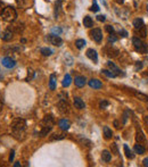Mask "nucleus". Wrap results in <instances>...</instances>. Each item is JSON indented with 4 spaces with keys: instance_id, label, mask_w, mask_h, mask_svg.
I'll return each mask as SVG.
<instances>
[{
    "instance_id": "nucleus-1",
    "label": "nucleus",
    "mask_w": 148,
    "mask_h": 167,
    "mask_svg": "<svg viewBox=\"0 0 148 167\" xmlns=\"http://www.w3.org/2000/svg\"><path fill=\"white\" fill-rule=\"evenodd\" d=\"M25 129H26V122L23 118H16V119L13 121V123H12V130H13V133H14L15 137L24 134Z\"/></svg>"
},
{
    "instance_id": "nucleus-2",
    "label": "nucleus",
    "mask_w": 148,
    "mask_h": 167,
    "mask_svg": "<svg viewBox=\"0 0 148 167\" xmlns=\"http://www.w3.org/2000/svg\"><path fill=\"white\" fill-rule=\"evenodd\" d=\"M1 16H2V20H4V21L13 23L15 20H16V17H17V13H16V10H15L14 7L7 6V7H5Z\"/></svg>"
},
{
    "instance_id": "nucleus-3",
    "label": "nucleus",
    "mask_w": 148,
    "mask_h": 167,
    "mask_svg": "<svg viewBox=\"0 0 148 167\" xmlns=\"http://www.w3.org/2000/svg\"><path fill=\"white\" fill-rule=\"evenodd\" d=\"M132 43H133V47H134L136 51L141 52V53H147L148 52V44H146L145 42H142V40H141L140 38L134 36L132 39Z\"/></svg>"
},
{
    "instance_id": "nucleus-4",
    "label": "nucleus",
    "mask_w": 148,
    "mask_h": 167,
    "mask_svg": "<svg viewBox=\"0 0 148 167\" xmlns=\"http://www.w3.org/2000/svg\"><path fill=\"white\" fill-rule=\"evenodd\" d=\"M104 52L106 53V56H108L110 58H115L118 57V53H120V50L116 49L115 47H113L111 44H107L105 48H104Z\"/></svg>"
},
{
    "instance_id": "nucleus-5",
    "label": "nucleus",
    "mask_w": 148,
    "mask_h": 167,
    "mask_svg": "<svg viewBox=\"0 0 148 167\" xmlns=\"http://www.w3.org/2000/svg\"><path fill=\"white\" fill-rule=\"evenodd\" d=\"M89 34H90V38H91L94 41H96L97 43H100V42H102V40H103V32H102L100 29L91 30Z\"/></svg>"
},
{
    "instance_id": "nucleus-6",
    "label": "nucleus",
    "mask_w": 148,
    "mask_h": 167,
    "mask_svg": "<svg viewBox=\"0 0 148 167\" xmlns=\"http://www.w3.org/2000/svg\"><path fill=\"white\" fill-rule=\"evenodd\" d=\"M57 108H58L59 113L65 115V114H68L70 113V106H68V102L67 100H64V99H60L57 103Z\"/></svg>"
},
{
    "instance_id": "nucleus-7",
    "label": "nucleus",
    "mask_w": 148,
    "mask_h": 167,
    "mask_svg": "<svg viewBox=\"0 0 148 167\" xmlns=\"http://www.w3.org/2000/svg\"><path fill=\"white\" fill-rule=\"evenodd\" d=\"M46 39H47V41H48L49 43L52 44V46H56V47H60V46L63 44L62 38H59V36L56 35V34H50V35L47 36Z\"/></svg>"
},
{
    "instance_id": "nucleus-8",
    "label": "nucleus",
    "mask_w": 148,
    "mask_h": 167,
    "mask_svg": "<svg viewBox=\"0 0 148 167\" xmlns=\"http://www.w3.org/2000/svg\"><path fill=\"white\" fill-rule=\"evenodd\" d=\"M107 67L110 68V71H111L113 74H115L116 76H124V73L122 72L120 68H118V66L115 65L114 63H112V61H107Z\"/></svg>"
},
{
    "instance_id": "nucleus-9",
    "label": "nucleus",
    "mask_w": 148,
    "mask_h": 167,
    "mask_svg": "<svg viewBox=\"0 0 148 167\" xmlns=\"http://www.w3.org/2000/svg\"><path fill=\"white\" fill-rule=\"evenodd\" d=\"M2 65L5 66L6 68H14L15 66H16V61H15L13 58H10V57H5V58H2Z\"/></svg>"
},
{
    "instance_id": "nucleus-10",
    "label": "nucleus",
    "mask_w": 148,
    "mask_h": 167,
    "mask_svg": "<svg viewBox=\"0 0 148 167\" xmlns=\"http://www.w3.org/2000/svg\"><path fill=\"white\" fill-rule=\"evenodd\" d=\"M136 140H137V142L138 143H140V145H146V142H147V140H146V137H145V134L142 133L140 129H138L137 130V133H136Z\"/></svg>"
},
{
    "instance_id": "nucleus-11",
    "label": "nucleus",
    "mask_w": 148,
    "mask_h": 167,
    "mask_svg": "<svg viewBox=\"0 0 148 167\" xmlns=\"http://www.w3.org/2000/svg\"><path fill=\"white\" fill-rule=\"evenodd\" d=\"M1 39L4 41H6V42L13 40V31L10 29H6L5 31H2L1 32Z\"/></svg>"
},
{
    "instance_id": "nucleus-12",
    "label": "nucleus",
    "mask_w": 148,
    "mask_h": 167,
    "mask_svg": "<svg viewBox=\"0 0 148 167\" xmlns=\"http://www.w3.org/2000/svg\"><path fill=\"white\" fill-rule=\"evenodd\" d=\"M130 92H132V95L137 98V99H139L141 101H148V95H144V93H141V92H138V91H136L134 89H130Z\"/></svg>"
},
{
    "instance_id": "nucleus-13",
    "label": "nucleus",
    "mask_w": 148,
    "mask_h": 167,
    "mask_svg": "<svg viewBox=\"0 0 148 167\" xmlns=\"http://www.w3.org/2000/svg\"><path fill=\"white\" fill-rule=\"evenodd\" d=\"M74 83H75V85H76L78 87H83L84 85H86V83H87V79H86L84 76L79 75V76H76V77H75Z\"/></svg>"
},
{
    "instance_id": "nucleus-14",
    "label": "nucleus",
    "mask_w": 148,
    "mask_h": 167,
    "mask_svg": "<svg viewBox=\"0 0 148 167\" xmlns=\"http://www.w3.org/2000/svg\"><path fill=\"white\" fill-rule=\"evenodd\" d=\"M58 126L60 127V130H63V131H67L68 129H70V126H71V123H70V121L66 119V118H63V119H60L58 122Z\"/></svg>"
},
{
    "instance_id": "nucleus-15",
    "label": "nucleus",
    "mask_w": 148,
    "mask_h": 167,
    "mask_svg": "<svg viewBox=\"0 0 148 167\" xmlns=\"http://www.w3.org/2000/svg\"><path fill=\"white\" fill-rule=\"evenodd\" d=\"M89 87H92V89H102L103 83H102V81L97 80V79H91L89 81Z\"/></svg>"
},
{
    "instance_id": "nucleus-16",
    "label": "nucleus",
    "mask_w": 148,
    "mask_h": 167,
    "mask_svg": "<svg viewBox=\"0 0 148 167\" xmlns=\"http://www.w3.org/2000/svg\"><path fill=\"white\" fill-rule=\"evenodd\" d=\"M87 57L89 59H91L92 61H95V63L98 60V55H97V51L95 49H88L87 50Z\"/></svg>"
},
{
    "instance_id": "nucleus-17",
    "label": "nucleus",
    "mask_w": 148,
    "mask_h": 167,
    "mask_svg": "<svg viewBox=\"0 0 148 167\" xmlns=\"http://www.w3.org/2000/svg\"><path fill=\"white\" fill-rule=\"evenodd\" d=\"M74 106H75V108H78V109H83L86 107V103H84V101L82 100L81 98L75 97V98H74Z\"/></svg>"
},
{
    "instance_id": "nucleus-18",
    "label": "nucleus",
    "mask_w": 148,
    "mask_h": 167,
    "mask_svg": "<svg viewBox=\"0 0 148 167\" xmlns=\"http://www.w3.org/2000/svg\"><path fill=\"white\" fill-rule=\"evenodd\" d=\"M42 125L46 126H52L54 125V117L52 115H47L44 116V118L42 119Z\"/></svg>"
},
{
    "instance_id": "nucleus-19",
    "label": "nucleus",
    "mask_w": 148,
    "mask_h": 167,
    "mask_svg": "<svg viewBox=\"0 0 148 167\" xmlns=\"http://www.w3.org/2000/svg\"><path fill=\"white\" fill-rule=\"evenodd\" d=\"M133 150H134V153H138V155H142V153H145V151H146V148L142 145L137 142V145H134V147H133Z\"/></svg>"
},
{
    "instance_id": "nucleus-20",
    "label": "nucleus",
    "mask_w": 148,
    "mask_h": 167,
    "mask_svg": "<svg viewBox=\"0 0 148 167\" xmlns=\"http://www.w3.org/2000/svg\"><path fill=\"white\" fill-rule=\"evenodd\" d=\"M123 150H124V153H126V158H129V159H133V158H134V155H133L132 150L128 147V145H123Z\"/></svg>"
},
{
    "instance_id": "nucleus-21",
    "label": "nucleus",
    "mask_w": 148,
    "mask_h": 167,
    "mask_svg": "<svg viewBox=\"0 0 148 167\" xmlns=\"http://www.w3.org/2000/svg\"><path fill=\"white\" fill-rule=\"evenodd\" d=\"M102 159L105 163H110L112 159V153L108 150H104L103 153H102Z\"/></svg>"
},
{
    "instance_id": "nucleus-22",
    "label": "nucleus",
    "mask_w": 148,
    "mask_h": 167,
    "mask_svg": "<svg viewBox=\"0 0 148 167\" xmlns=\"http://www.w3.org/2000/svg\"><path fill=\"white\" fill-rule=\"evenodd\" d=\"M103 132H104V137H105V139H106V140H110V139H112V137H113V131H112L108 126H104Z\"/></svg>"
},
{
    "instance_id": "nucleus-23",
    "label": "nucleus",
    "mask_w": 148,
    "mask_h": 167,
    "mask_svg": "<svg viewBox=\"0 0 148 167\" xmlns=\"http://www.w3.org/2000/svg\"><path fill=\"white\" fill-rule=\"evenodd\" d=\"M83 25H84L86 27H88V29H90L91 26H94V21H92V18H91L90 16H84V18H83Z\"/></svg>"
},
{
    "instance_id": "nucleus-24",
    "label": "nucleus",
    "mask_w": 148,
    "mask_h": 167,
    "mask_svg": "<svg viewBox=\"0 0 148 167\" xmlns=\"http://www.w3.org/2000/svg\"><path fill=\"white\" fill-rule=\"evenodd\" d=\"M71 82H72V77H71V75H70V74H66V75L64 76V79H63L62 85H63V87H67L70 84H71Z\"/></svg>"
},
{
    "instance_id": "nucleus-25",
    "label": "nucleus",
    "mask_w": 148,
    "mask_h": 167,
    "mask_svg": "<svg viewBox=\"0 0 148 167\" xmlns=\"http://www.w3.org/2000/svg\"><path fill=\"white\" fill-rule=\"evenodd\" d=\"M133 26H134V29L136 30H139V29H141V27H144V26H145L144 21H142L141 18H136V20L133 21Z\"/></svg>"
},
{
    "instance_id": "nucleus-26",
    "label": "nucleus",
    "mask_w": 148,
    "mask_h": 167,
    "mask_svg": "<svg viewBox=\"0 0 148 167\" xmlns=\"http://www.w3.org/2000/svg\"><path fill=\"white\" fill-rule=\"evenodd\" d=\"M136 34H139L138 38H141V39L146 38V36H147V30H146V26H144V27H141V29H139V30H136Z\"/></svg>"
},
{
    "instance_id": "nucleus-27",
    "label": "nucleus",
    "mask_w": 148,
    "mask_h": 167,
    "mask_svg": "<svg viewBox=\"0 0 148 167\" xmlns=\"http://www.w3.org/2000/svg\"><path fill=\"white\" fill-rule=\"evenodd\" d=\"M52 126H46V125H42V129H41V131H40V137H46L49 132L52 131Z\"/></svg>"
},
{
    "instance_id": "nucleus-28",
    "label": "nucleus",
    "mask_w": 148,
    "mask_h": 167,
    "mask_svg": "<svg viewBox=\"0 0 148 167\" xmlns=\"http://www.w3.org/2000/svg\"><path fill=\"white\" fill-rule=\"evenodd\" d=\"M78 141L81 143V145H87V147H91V141L90 140H88V139L83 138V137H81V135H79L78 137Z\"/></svg>"
},
{
    "instance_id": "nucleus-29",
    "label": "nucleus",
    "mask_w": 148,
    "mask_h": 167,
    "mask_svg": "<svg viewBox=\"0 0 148 167\" xmlns=\"http://www.w3.org/2000/svg\"><path fill=\"white\" fill-rule=\"evenodd\" d=\"M49 87H50V90H55V89H56V75H55V74H52V75H50Z\"/></svg>"
},
{
    "instance_id": "nucleus-30",
    "label": "nucleus",
    "mask_w": 148,
    "mask_h": 167,
    "mask_svg": "<svg viewBox=\"0 0 148 167\" xmlns=\"http://www.w3.org/2000/svg\"><path fill=\"white\" fill-rule=\"evenodd\" d=\"M84 46H86V40H83V39H78L75 41V47L78 49H82Z\"/></svg>"
},
{
    "instance_id": "nucleus-31",
    "label": "nucleus",
    "mask_w": 148,
    "mask_h": 167,
    "mask_svg": "<svg viewBox=\"0 0 148 167\" xmlns=\"http://www.w3.org/2000/svg\"><path fill=\"white\" fill-rule=\"evenodd\" d=\"M40 52H41L44 56H46V57L52 56V49H49V48H41V49H40Z\"/></svg>"
},
{
    "instance_id": "nucleus-32",
    "label": "nucleus",
    "mask_w": 148,
    "mask_h": 167,
    "mask_svg": "<svg viewBox=\"0 0 148 167\" xmlns=\"http://www.w3.org/2000/svg\"><path fill=\"white\" fill-rule=\"evenodd\" d=\"M102 74L106 75L107 77H112V79H113V77H116V75H115V74H113L111 71H107V69H103V71H102Z\"/></svg>"
},
{
    "instance_id": "nucleus-33",
    "label": "nucleus",
    "mask_w": 148,
    "mask_h": 167,
    "mask_svg": "<svg viewBox=\"0 0 148 167\" xmlns=\"http://www.w3.org/2000/svg\"><path fill=\"white\" fill-rule=\"evenodd\" d=\"M111 151L114 155H118V145H116V143H112L111 145Z\"/></svg>"
},
{
    "instance_id": "nucleus-34",
    "label": "nucleus",
    "mask_w": 148,
    "mask_h": 167,
    "mask_svg": "<svg viewBox=\"0 0 148 167\" xmlns=\"http://www.w3.org/2000/svg\"><path fill=\"white\" fill-rule=\"evenodd\" d=\"M65 138V135L64 134H54L52 138H50V140L52 141H54V140H62V139Z\"/></svg>"
},
{
    "instance_id": "nucleus-35",
    "label": "nucleus",
    "mask_w": 148,
    "mask_h": 167,
    "mask_svg": "<svg viewBox=\"0 0 148 167\" xmlns=\"http://www.w3.org/2000/svg\"><path fill=\"white\" fill-rule=\"evenodd\" d=\"M118 41V38L115 36V34H111V35L108 36V43H114V42H116Z\"/></svg>"
},
{
    "instance_id": "nucleus-36",
    "label": "nucleus",
    "mask_w": 148,
    "mask_h": 167,
    "mask_svg": "<svg viewBox=\"0 0 148 167\" xmlns=\"http://www.w3.org/2000/svg\"><path fill=\"white\" fill-rule=\"evenodd\" d=\"M52 34H56V35H58L62 33V29H59V27H54L52 29Z\"/></svg>"
},
{
    "instance_id": "nucleus-37",
    "label": "nucleus",
    "mask_w": 148,
    "mask_h": 167,
    "mask_svg": "<svg viewBox=\"0 0 148 167\" xmlns=\"http://www.w3.org/2000/svg\"><path fill=\"white\" fill-rule=\"evenodd\" d=\"M105 30H106V31H107L110 34H114V27H113L112 25H106Z\"/></svg>"
},
{
    "instance_id": "nucleus-38",
    "label": "nucleus",
    "mask_w": 148,
    "mask_h": 167,
    "mask_svg": "<svg viewBox=\"0 0 148 167\" xmlns=\"http://www.w3.org/2000/svg\"><path fill=\"white\" fill-rule=\"evenodd\" d=\"M110 103H108V101H106V100H103V101H100V103H99V107L102 109H105L107 106H108Z\"/></svg>"
},
{
    "instance_id": "nucleus-39",
    "label": "nucleus",
    "mask_w": 148,
    "mask_h": 167,
    "mask_svg": "<svg viewBox=\"0 0 148 167\" xmlns=\"http://www.w3.org/2000/svg\"><path fill=\"white\" fill-rule=\"evenodd\" d=\"M32 79H33V71L29 68V71H28V77H26V81H30V80H32Z\"/></svg>"
},
{
    "instance_id": "nucleus-40",
    "label": "nucleus",
    "mask_w": 148,
    "mask_h": 167,
    "mask_svg": "<svg viewBox=\"0 0 148 167\" xmlns=\"http://www.w3.org/2000/svg\"><path fill=\"white\" fill-rule=\"evenodd\" d=\"M90 10H91V12H95V13L99 10V7H98V5H97L96 2H95V4L92 5V6H91V8H90Z\"/></svg>"
},
{
    "instance_id": "nucleus-41",
    "label": "nucleus",
    "mask_w": 148,
    "mask_h": 167,
    "mask_svg": "<svg viewBox=\"0 0 148 167\" xmlns=\"http://www.w3.org/2000/svg\"><path fill=\"white\" fill-rule=\"evenodd\" d=\"M118 33L121 34V36H122V38H126V36L128 35V32H126V30H123V29L120 30V32H118Z\"/></svg>"
},
{
    "instance_id": "nucleus-42",
    "label": "nucleus",
    "mask_w": 148,
    "mask_h": 167,
    "mask_svg": "<svg viewBox=\"0 0 148 167\" xmlns=\"http://www.w3.org/2000/svg\"><path fill=\"white\" fill-rule=\"evenodd\" d=\"M97 20H98L99 22H105L106 17H105V15H98V16H97Z\"/></svg>"
},
{
    "instance_id": "nucleus-43",
    "label": "nucleus",
    "mask_w": 148,
    "mask_h": 167,
    "mask_svg": "<svg viewBox=\"0 0 148 167\" xmlns=\"http://www.w3.org/2000/svg\"><path fill=\"white\" fill-rule=\"evenodd\" d=\"M4 9H5V6H4V4L0 1V15L2 14V12H4Z\"/></svg>"
},
{
    "instance_id": "nucleus-44",
    "label": "nucleus",
    "mask_w": 148,
    "mask_h": 167,
    "mask_svg": "<svg viewBox=\"0 0 148 167\" xmlns=\"http://www.w3.org/2000/svg\"><path fill=\"white\" fill-rule=\"evenodd\" d=\"M13 159H14V150H12V153L9 155V161H13Z\"/></svg>"
},
{
    "instance_id": "nucleus-45",
    "label": "nucleus",
    "mask_w": 148,
    "mask_h": 167,
    "mask_svg": "<svg viewBox=\"0 0 148 167\" xmlns=\"http://www.w3.org/2000/svg\"><path fill=\"white\" fill-rule=\"evenodd\" d=\"M142 165L144 166H148V157H146L145 159L142 160Z\"/></svg>"
},
{
    "instance_id": "nucleus-46",
    "label": "nucleus",
    "mask_w": 148,
    "mask_h": 167,
    "mask_svg": "<svg viewBox=\"0 0 148 167\" xmlns=\"http://www.w3.org/2000/svg\"><path fill=\"white\" fill-rule=\"evenodd\" d=\"M2 108H4V101H2V99L0 98V113L2 111Z\"/></svg>"
},
{
    "instance_id": "nucleus-47",
    "label": "nucleus",
    "mask_w": 148,
    "mask_h": 167,
    "mask_svg": "<svg viewBox=\"0 0 148 167\" xmlns=\"http://www.w3.org/2000/svg\"><path fill=\"white\" fill-rule=\"evenodd\" d=\"M141 67H142V64H141L140 61H139V63H137V64H136V69H138V68H139V69H140Z\"/></svg>"
},
{
    "instance_id": "nucleus-48",
    "label": "nucleus",
    "mask_w": 148,
    "mask_h": 167,
    "mask_svg": "<svg viewBox=\"0 0 148 167\" xmlns=\"http://www.w3.org/2000/svg\"><path fill=\"white\" fill-rule=\"evenodd\" d=\"M115 2H118V4H120V5H122L123 2H124V0H114Z\"/></svg>"
},
{
    "instance_id": "nucleus-49",
    "label": "nucleus",
    "mask_w": 148,
    "mask_h": 167,
    "mask_svg": "<svg viewBox=\"0 0 148 167\" xmlns=\"http://www.w3.org/2000/svg\"><path fill=\"white\" fill-rule=\"evenodd\" d=\"M114 125H115V127H116V129H118V127H120V126H118V123L116 122V121L114 122Z\"/></svg>"
},
{
    "instance_id": "nucleus-50",
    "label": "nucleus",
    "mask_w": 148,
    "mask_h": 167,
    "mask_svg": "<svg viewBox=\"0 0 148 167\" xmlns=\"http://www.w3.org/2000/svg\"><path fill=\"white\" fill-rule=\"evenodd\" d=\"M14 166H15V167H20V166H21V164H20V163H15Z\"/></svg>"
},
{
    "instance_id": "nucleus-51",
    "label": "nucleus",
    "mask_w": 148,
    "mask_h": 167,
    "mask_svg": "<svg viewBox=\"0 0 148 167\" xmlns=\"http://www.w3.org/2000/svg\"><path fill=\"white\" fill-rule=\"evenodd\" d=\"M145 121H146V123L148 124V116H146V117H145Z\"/></svg>"
},
{
    "instance_id": "nucleus-52",
    "label": "nucleus",
    "mask_w": 148,
    "mask_h": 167,
    "mask_svg": "<svg viewBox=\"0 0 148 167\" xmlns=\"http://www.w3.org/2000/svg\"><path fill=\"white\" fill-rule=\"evenodd\" d=\"M147 12H148V5H147Z\"/></svg>"
}]
</instances>
